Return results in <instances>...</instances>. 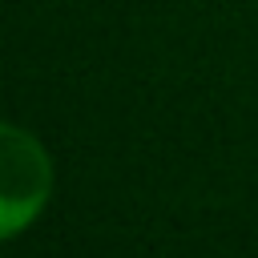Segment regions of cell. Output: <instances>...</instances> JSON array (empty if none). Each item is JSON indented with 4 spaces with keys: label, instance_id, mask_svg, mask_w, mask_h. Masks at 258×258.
<instances>
[{
    "label": "cell",
    "instance_id": "obj_1",
    "mask_svg": "<svg viewBox=\"0 0 258 258\" xmlns=\"http://www.w3.org/2000/svg\"><path fill=\"white\" fill-rule=\"evenodd\" d=\"M52 194V161L44 145L20 125L0 129V234L16 238L32 226Z\"/></svg>",
    "mask_w": 258,
    "mask_h": 258
}]
</instances>
